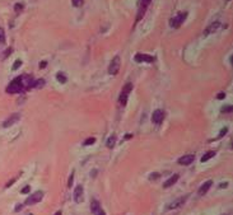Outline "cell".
<instances>
[{"mask_svg":"<svg viewBox=\"0 0 233 215\" xmlns=\"http://www.w3.org/2000/svg\"><path fill=\"white\" fill-rule=\"evenodd\" d=\"M24 90V87H23L22 84V79L21 76H18V78H15L13 82H11L9 85L6 87V92L10 94H14V93H21V92Z\"/></svg>","mask_w":233,"mask_h":215,"instance_id":"cell-1","label":"cell"},{"mask_svg":"<svg viewBox=\"0 0 233 215\" xmlns=\"http://www.w3.org/2000/svg\"><path fill=\"white\" fill-rule=\"evenodd\" d=\"M120 64H121V59L120 56H115L112 60H111V64L108 66V73L111 75H116L118 70H120Z\"/></svg>","mask_w":233,"mask_h":215,"instance_id":"cell-2","label":"cell"},{"mask_svg":"<svg viewBox=\"0 0 233 215\" xmlns=\"http://www.w3.org/2000/svg\"><path fill=\"white\" fill-rule=\"evenodd\" d=\"M186 17H187V13H186V11H183V13H180L177 17L172 18L171 21H170V26L173 27V28H178V27L183 23V21L186 19Z\"/></svg>","mask_w":233,"mask_h":215,"instance_id":"cell-3","label":"cell"},{"mask_svg":"<svg viewBox=\"0 0 233 215\" xmlns=\"http://www.w3.org/2000/svg\"><path fill=\"white\" fill-rule=\"evenodd\" d=\"M42 197H43V192L42 191H37V192H34L33 195H31V196L26 200V205H33V204H37V202H40L42 200Z\"/></svg>","mask_w":233,"mask_h":215,"instance_id":"cell-4","label":"cell"},{"mask_svg":"<svg viewBox=\"0 0 233 215\" xmlns=\"http://www.w3.org/2000/svg\"><path fill=\"white\" fill-rule=\"evenodd\" d=\"M19 118H21V115L19 113H14V115H11L10 117H8L5 121L3 122V127H10V126H13L15 122H18L19 121Z\"/></svg>","mask_w":233,"mask_h":215,"instance_id":"cell-5","label":"cell"},{"mask_svg":"<svg viewBox=\"0 0 233 215\" xmlns=\"http://www.w3.org/2000/svg\"><path fill=\"white\" fill-rule=\"evenodd\" d=\"M134 59H135L136 63H153L154 61V57L147 55V53H136Z\"/></svg>","mask_w":233,"mask_h":215,"instance_id":"cell-6","label":"cell"},{"mask_svg":"<svg viewBox=\"0 0 233 215\" xmlns=\"http://www.w3.org/2000/svg\"><path fill=\"white\" fill-rule=\"evenodd\" d=\"M195 159V155L194 154H187V155H183L181 158L178 159V164H181V166H189L194 162Z\"/></svg>","mask_w":233,"mask_h":215,"instance_id":"cell-7","label":"cell"},{"mask_svg":"<svg viewBox=\"0 0 233 215\" xmlns=\"http://www.w3.org/2000/svg\"><path fill=\"white\" fill-rule=\"evenodd\" d=\"M163 117H164V113L162 110H155L154 113H153L152 116V120L154 124H160V122L163 121Z\"/></svg>","mask_w":233,"mask_h":215,"instance_id":"cell-8","label":"cell"},{"mask_svg":"<svg viewBox=\"0 0 233 215\" xmlns=\"http://www.w3.org/2000/svg\"><path fill=\"white\" fill-rule=\"evenodd\" d=\"M186 199H187L186 196H183V197H180V199H177V200H175L172 204L168 205V209H177V208H180L181 205L185 204Z\"/></svg>","mask_w":233,"mask_h":215,"instance_id":"cell-9","label":"cell"},{"mask_svg":"<svg viewBox=\"0 0 233 215\" xmlns=\"http://www.w3.org/2000/svg\"><path fill=\"white\" fill-rule=\"evenodd\" d=\"M212 185H213V181H212V179L206 181V182L204 183V185H202V186L200 187V189H199V195H200V196H202V195H205V194L209 191L210 187H212Z\"/></svg>","mask_w":233,"mask_h":215,"instance_id":"cell-10","label":"cell"},{"mask_svg":"<svg viewBox=\"0 0 233 215\" xmlns=\"http://www.w3.org/2000/svg\"><path fill=\"white\" fill-rule=\"evenodd\" d=\"M74 200H75V202H80L83 200V187L82 186H76V189L74 191Z\"/></svg>","mask_w":233,"mask_h":215,"instance_id":"cell-11","label":"cell"},{"mask_svg":"<svg viewBox=\"0 0 233 215\" xmlns=\"http://www.w3.org/2000/svg\"><path fill=\"white\" fill-rule=\"evenodd\" d=\"M178 178H180V176L178 174H173L171 178H168L166 182H164V185H163V187L164 189H168V187H171V186H173L176 182L178 181Z\"/></svg>","mask_w":233,"mask_h":215,"instance_id":"cell-12","label":"cell"},{"mask_svg":"<svg viewBox=\"0 0 233 215\" xmlns=\"http://www.w3.org/2000/svg\"><path fill=\"white\" fill-rule=\"evenodd\" d=\"M219 27H220V23H219V22H214V23H212V24H210V26L208 27V28L205 29V34L214 33L218 28H219Z\"/></svg>","mask_w":233,"mask_h":215,"instance_id":"cell-13","label":"cell"},{"mask_svg":"<svg viewBox=\"0 0 233 215\" xmlns=\"http://www.w3.org/2000/svg\"><path fill=\"white\" fill-rule=\"evenodd\" d=\"M131 90H133V84L131 83H126L125 85H124V88H122V90H121V94H124V95H126V97H129V94L131 93Z\"/></svg>","mask_w":233,"mask_h":215,"instance_id":"cell-14","label":"cell"},{"mask_svg":"<svg viewBox=\"0 0 233 215\" xmlns=\"http://www.w3.org/2000/svg\"><path fill=\"white\" fill-rule=\"evenodd\" d=\"M99 209H101V206H99V202H98L97 200H93V201H92V204H90V210H92V213H93L94 215H97L98 211H99Z\"/></svg>","mask_w":233,"mask_h":215,"instance_id":"cell-15","label":"cell"},{"mask_svg":"<svg viewBox=\"0 0 233 215\" xmlns=\"http://www.w3.org/2000/svg\"><path fill=\"white\" fill-rule=\"evenodd\" d=\"M215 155V152H208V153H205L204 155L201 157V162H208V160L210 159V158H213V157Z\"/></svg>","mask_w":233,"mask_h":215,"instance_id":"cell-16","label":"cell"},{"mask_svg":"<svg viewBox=\"0 0 233 215\" xmlns=\"http://www.w3.org/2000/svg\"><path fill=\"white\" fill-rule=\"evenodd\" d=\"M115 144H116V136H115V135L110 136L108 139H107V147H108V148H113Z\"/></svg>","mask_w":233,"mask_h":215,"instance_id":"cell-17","label":"cell"},{"mask_svg":"<svg viewBox=\"0 0 233 215\" xmlns=\"http://www.w3.org/2000/svg\"><path fill=\"white\" fill-rule=\"evenodd\" d=\"M56 78H57V80H59L60 83H63V84H64V83H66V80H68V79H66V76H65V75L63 74V73H57Z\"/></svg>","mask_w":233,"mask_h":215,"instance_id":"cell-18","label":"cell"},{"mask_svg":"<svg viewBox=\"0 0 233 215\" xmlns=\"http://www.w3.org/2000/svg\"><path fill=\"white\" fill-rule=\"evenodd\" d=\"M23 8H24V5H23L22 3H17L14 5V10H15V13H21V11L23 10Z\"/></svg>","mask_w":233,"mask_h":215,"instance_id":"cell-19","label":"cell"},{"mask_svg":"<svg viewBox=\"0 0 233 215\" xmlns=\"http://www.w3.org/2000/svg\"><path fill=\"white\" fill-rule=\"evenodd\" d=\"M0 43H5V32L1 27H0Z\"/></svg>","mask_w":233,"mask_h":215,"instance_id":"cell-20","label":"cell"},{"mask_svg":"<svg viewBox=\"0 0 233 215\" xmlns=\"http://www.w3.org/2000/svg\"><path fill=\"white\" fill-rule=\"evenodd\" d=\"M94 141H95L94 137H88V139L84 141V145H92V144L94 143Z\"/></svg>","mask_w":233,"mask_h":215,"instance_id":"cell-21","label":"cell"},{"mask_svg":"<svg viewBox=\"0 0 233 215\" xmlns=\"http://www.w3.org/2000/svg\"><path fill=\"white\" fill-rule=\"evenodd\" d=\"M21 65H22V61L21 60H17L14 63V65H13V68H11V69H13V70H17L18 68H21Z\"/></svg>","mask_w":233,"mask_h":215,"instance_id":"cell-22","label":"cell"},{"mask_svg":"<svg viewBox=\"0 0 233 215\" xmlns=\"http://www.w3.org/2000/svg\"><path fill=\"white\" fill-rule=\"evenodd\" d=\"M43 84H45L43 79H40V80H36V82H34V87H42Z\"/></svg>","mask_w":233,"mask_h":215,"instance_id":"cell-23","label":"cell"},{"mask_svg":"<svg viewBox=\"0 0 233 215\" xmlns=\"http://www.w3.org/2000/svg\"><path fill=\"white\" fill-rule=\"evenodd\" d=\"M232 111V106H227V107H223L222 108V112H224V113H229Z\"/></svg>","mask_w":233,"mask_h":215,"instance_id":"cell-24","label":"cell"},{"mask_svg":"<svg viewBox=\"0 0 233 215\" xmlns=\"http://www.w3.org/2000/svg\"><path fill=\"white\" fill-rule=\"evenodd\" d=\"M73 1V5L74 6H80L83 4V0H71Z\"/></svg>","mask_w":233,"mask_h":215,"instance_id":"cell-25","label":"cell"},{"mask_svg":"<svg viewBox=\"0 0 233 215\" xmlns=\"http://www.w3.org/2000/svg\"><path fill=\"white\" fill-rule=\"evenodd\" d=\"M73 178H74V173H71V176L69 177V181H68V186L69 187H71V185H73Z\"/></svg>","mask_w":233,"mask_h":215,"instance_id":"cell-26","label":"cell"},{"mask_svg":"<svg viewBox=\"0 0 233 215\" xmlns=\"http://www.w3.org/2000/svg\"><path fill=\"white\" fill-rule=\"evenodd\" d=\"M29 190H31V187H29V186L23 187V189H22V194H28V192H29Z\"/></svg>","mask_w":233,"mask_h":215,"instance_id":"cell-27","label":"cell"},{"mask_svg":"<svg viewBox=\"0 0 233 215\" xmlns=\"http://www.w3.org/2000/svg\"><path fill=\"white\" fill-rule=\"evenodd\" d=\"M15 179H17V178H13V179H10V181L6 183V185H5V187H6V189H8V187H10L11 185H13V183L15 182Z\"/></svg>","mask_w":233,"mask_h":215,"instance_id":"cell-28","label":"cell"},{"mask_svg":"<svg viewBox=\"0 0 233 215\" xmlns=\"http://www.w3.org/2000/svg\"><path fill=\"white\" fill-rule=\"evenodd\" d=\"M224 97H225V94H224V93H218V95H217V98H218V99H223Z\"/></svg>","mask_w":233,"mask_h":215,"instance_id":"cell-29","label":"cell"},{"mask_svg":"<svg viewBox=\"0 0 233 215\" xmlns=\"http://www.w3.org/2000/svg\"><path fill=\"white\" fill-rule=\"evenodd\" d=\"M227 131H228L227 129H223V130H222V131H220V135H219V136H223V135H225V134H227Z\"/></svg>","mask_w":233,"mask_h":215,"instance_id":"cell-30","label":"cell"},{"mask_svg":"<svg viewBox=\"0 0 233 215\" xmlns=\"http://www.w3.org/2000/svg\"><path fill=\"white\" fill-rule=\"evenodd\" d=\"M10 52H11V48H8L6 52H5V55H4V57H6L8 55H10Z\"/></svg>","mask_w":233,"mask_h":215,"instance_id":"cell-31","label":"cell"},{"mask_svg":"<svg viewBox=\"0 0 233 215\" xmlns=\"http://www.w3.org/2000/svg\"><path fill=\"white\" fill-rule=\"evenodd\" d=\"M97 215H106V214H105V211H103L102 209H99V211H98V214H97Z\"/></svg>","mask_w":233,"mask_h":215,"instance_id":"cell-32","label":"cell"},{"mask_svg":"<svg viewBox=\"0 0 233 215\" xmlns=\"http://www.w3.org/2000/svg\"><path fill=\"white\" fill-rule=\"evenodd\" d=\"M46 64H47V63H46V61H42V63H41V65H40V68H45V66H46Z\"/></svg>","mask_w":233,"mask_h":215,"instance_id":"cell-33","label":"cell"},{"mask_svg":"<svg viewBox=\"0 0 233 215\" xmlns=\"http://www.w3.org/2000/svg\"><path fill=\"white\" fill-rule=\"evenodd\" d=\"M21 209H22V205H18L17 208H15V211H19V210H21Z\"/></svg>","mask_w":233,"mask_h":215,"instance_id":"cell-34","label":"cell"},{"mask_svg":"<svg viewBox=\"0 0 233 215\" xmlns=\"http://www.w3.org/2000/svg\"><path fill=\"white\" fill-rule=\"evenodd\" d=\"M227 186H228V183H224V185L222 183V185H220V189H223V187H227Z\"/></svg>","mask_w":233,"mask_h":215,"instance_id":"cell-35","label":"cell"},{"mask_svg":"<svg viewBox=\"0 0 233 215\" xmlns=\"http://www.w3.org/2000/svg\"><path fill=\"white\" fill-rule=\"evenodd\" d=\"M130 137H133V135H130V134H128V135L125 136V139H130Z\"/></svg>","mask_w":233,"mask_h":215,"instance_id":"cell-36","label":"cell"},{"mask_svg":"<svg viewBox=\"0 0 233 215\" xmlns=\"http://www.w3.org/2000/svg\"><path fill=\"white\" fill-rule=\"evenodd\" d=\"M55 215H63V214H61V211H56Z\"/></svg>","mask_w":233,"mask_h":215,"instance_id":"cell-37","label":"cell"}]
</instances>
